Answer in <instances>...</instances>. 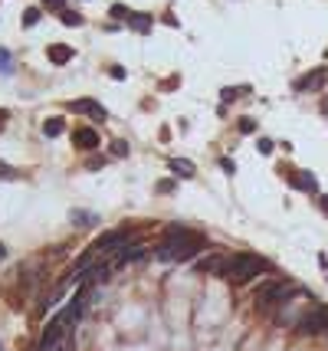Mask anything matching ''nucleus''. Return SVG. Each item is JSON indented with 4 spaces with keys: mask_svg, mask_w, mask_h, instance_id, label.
Returning <instances> with one entry per match:
<instances>
[{
    "mask_svg": "<svg viewBox=\"0 0 328 351\" xmlns=\"http://www.w3.org/2000/svg\"><path fill=\"white\" fill-rule=\"evenodd\" d=\"M72 220H76V223H95V217H92V213H79V210L72 213Z\"/></svg>",
    "mask_w": 328,
    "mask_h": 351,
    "instance_id": "16",
    "label": "nucleus"
},
{
    "mask_svg": "<svg viewBox=\"0 0 328 351\" xmlns=\"http://www.w3.org/2000/svg\"><path fill=\"white\" fill-rule=\"evenodd\" d=\"M325 79H328L325 69H312L309 75H302V79L296 82V89H299V92H315V89L325 86Z\"/></svg>",
    "mask_w": 328,
    "mask_h": 351,
    "instance_id": "6",
    "label": "nucleus"
},
{
    "mask_svg": "<svg viewBox=\"0 0 328 351\" xmlns=\"http://www.w3.org/2000/svg\"><path fill=\"white\" fill-rule=\"evenodd\" d=\"M240 132H243V135L256 132V122H253V119H240Z\"/></svg>",
    "mask_w": 328,
    "mask_h": 351,
    "instance_id": "15",
    "label": "nucleus"
},
{
    "mask_svg": "<svg viewBox=\"0 0 328 351\" xmlns=\"http://www.w3.org/2000/svg\"><path fill=\"white\" fill-rule=\"evenodd\" d=\"M299 292H302V289H296L285 279H269V282H263V286L256 289V308H260L263 315H273V308L289 305Z\"/></svg>",
    "mask_w": 328,
    "mask_h": 351,
    "instance_id": "3",
    "label": "nucleus"
},
{
    "mask_svg": "<svg viewBox=\"0 0 328 351\" xmlns=\"http://www.w3.org/2000/svg\"><path fill=\"white\" fill-rule=\"evenodd\" d=\"M46 56H50L53 66H66L69 59H72V50H69V46H62V43H53L50 50H46Z\"/></svg>",
    "mask_w": 328,
    "mask_h": 351,
    "instance_id": "9",
    "label": "nucleus"
},
{
    "mask_svg": "<svg viewBox=\"0 0 328 351\" xmlns=\"http://www.w3.org/2000/svg\"><path fill=\"white\" fill-rule=\"evenodd\" d=\"M260 151H263V154H273V141H269V138H260Z\"/></svg>",
    "mask_w": 328,
    "mask_h": 351,
    "instance_id": "19",
    "label": "nucleus"
},
{
    "mask_svg": "<svg viewBox=\"0 0 328 351\" xmlns=\"http://www.w3.org/2000/svg\"><path fill=\"white\" fill-rule=\"evenodd\" d=\"M59 20H62L66 26H82V17H79L76 10H62V13H59Z\"/></svg>",
    "mask_w": 328,
    "mask_h": 351,
    "instance_id": "13",
    "label": "nucleus"
},
{
    "mask_svg": "<svg viewBox=\"0 0 328 351\" xmlns=\"http://www.w3.org/2000/svg\"><path fill=\"white\" fill-rule=\"evenodd\" d=\"M292 187L296 190H305V194H318V181L312 171H299L296 177H292Z\"/></svg>",
    "mask_w": 328,
    "mask_h": 351,
    "instance_id": "8",
    "label": "nucleus"
},
{
    "mask_svg": "<svg viewBox=\"0 0 328 351\" xmlns=\"http://www.w3.org/2000/svg\"><path fill=\"white\" fill-rule=\"evenodd\" d=\"M72 144H76V148H79V151H95V148H99V132H95V128H76V132H72Z\"/></svg>",
    "mask_w": 328,
    "mask_h": 351,
    "instance_id": "5",
    "label": "nucleus"
},
{
    "mask_svg": "<svg viewBox=\"0 0 328 351\" xmlns=\"http://www.w3.org/2000/svg\"><path fill=\"white\" fill-rule=\"evenodd\" d=\"M7 122H10V112H7V108H0V128H4Z\"/></svg>",
    "mask_w": 328,
    "mask_h": 351,
    "instance_id": "22",
    "label": "nucleus"
},
{
    "mask_svg": "<svg viewBox=\"0 0 328 351\" xmlns=\"http://www.w3.org/2000/svg\"><path fill=\"white\" fill-rule=\"evenodd\" d=\"M72 112H82V115H92V119H105V108H102L99 105V102H95V99H79V102H72Z\"/></svg>",
    "mask_w": 328,
    "mask_h": 351,
    "instance_id": "7",
    "label": "nucleus"
},
{
    "mask_svg": "<svg viewBox=\"0 0 328 351\" xmlns=\"http://www.w3.org/2000/svg\"><path fill=\"white\" fill-rule=\"evenodd\" d=\"M207 246V237L197 230H184V226H171L164 233V240L158 243L155 256L161 263H187L191 256H197L200 250Z\"/></svg>",
    "mask_w": 328,
    "mask_h": 351,
    "instance_id": "1",
    "label": "nucleus"
},
{
    "mask_svg": "<svg viewBox=\"0 0 328 351\" xmlns=\"http://www.w3.org/2000/svg\"><path fill=\"white\" fill-rule=\"evenodd\" d=\"M0 69H10V53L0 50Z\"/></svg>",
    "mask_w": 328,
    "mask_h": 351,
    "instance_id": "20",
    "label": "nucleus"
},
{
    "mask_svg": "<svg viewBox=\"0 0 328 351\" xmlns=\"http://www.w3.org/2000/svg\"><path fill=\"white\" fill-rule=\"evenodd\" d=\"M37 20H40V10H37V7H26V10H23V26L30 30V26H37Z\"/></svg>",
    "mask_w": 328,
    "mask_h": 351,
    "instance_id": "14",
    "label": "nucleus"
},
{
    "mask_svg": "<svg viewBox=\"0 0 328 351\" xmlns=\"http://www.w3.org/2000/svg\"><path fill=\"white\" fill-rule=\"evenodd\" d=\"M62 128H66V122H62V119H46L43 122V135H50V138L62 135Z\"/></svg>",
    "mask_w": 328,
    "mask_h": 351,
    "instance_id": "11",
    "label": "nucleus"
},
{
    "mask_svg": "<svg viewBox=\"0 0 328 351\" xmlns=\"http://www.w3.org/2000/svg\"><path fill=\"white\" fill-rule=\"evenodd\" d=\"M171 171H177V174L191 177V174H194V164H191V161H184V158H171Z\"/></svg>",
    "mask_w": 328,
    "mask_h": 351,
    "instance_id": "12",
    "label": "nucleus"
},
{
    "mask_svg": "<svg viewBox=\"0 0 328 351\" xmlns=\"http://www.w3.org/2000/svg\"><path fill=\"white\" fill-rule=\"evenodd\" d=\"M223 266H227V256H223V253H213V256H207V259H200L197 263V269L200 272H223Z\"/></svg>",
    "mask_w": 328,
    "mask_h": 351,
    "instance_id": "10",
    "label": "nucleus"
},
{
    "mask_svg": "<svg viewBox=\"0 0 328 351\" xmlns=\"http://www.w3.org/2000/svg\"><path fill=\"white\" fill-rule=\"evenodd\" d=\"M0 177H7V181H13V177H17V171H13L10 164H4V161H0Z\"/></svg>",
    "mask_w": 328,
    "mask_h": 351,
    "instance_id": "17",
    "label": "nucleus"
},
{
    "mask_svg": "<svg viewBox=\"0 0 328 351\" xmlns=\"http://www.w3.org/2000/svg\"><path fill=\"white\" fill-rule=\"evenodd\" d=\"M269 272V263L263 256H256V253H233V256H227V266H223L220 276L230 279L233 286H246V282L260 279Z\"/></svg>",
    "mask_w": 328,
    "mask_h": 351,
    "instance_id": "2",
    "label": "nucleus"
},
{
    "mask_svg": "<svg viewBox=\"0 0 328 351\" xmlns=\"http://www.w3.org/2000/svg\"><path fill=\"white\" fill-rule=\"evenodd\" d=\"M167 190H174L171 181H161V184H158V194H167Z\"/></svg>",
    "mask_w": 328,
    "mask_h": 351,
    "instance_id": "21",
    "label": "nucleus"
},
{
    "mask_svg": "<svg viewBox=\"0 0 328 351\" xmlns=\"http://www.w3.org/2000/svg\"><path fill=\"white\" fill-rule=\"evenodd\" d=\"M4 256H7V246H4V243H0V259H4Z\"/></svg>",
    "mask_w": 328,
    "mask_h": 351,
    "instance_id": "23",
    "label": "nucleus"
},
{
    "mask_svg": "<svg viewBox=\"0 0 328 351\" xmlns=\"http://www.w3.org/2000/svg\"><path fill=\"white\" fill-rule=\"evenodd\" d=\"M112 151H115L118 158H125V154H128V144H125V141H112Z\"/></svg>",
    "mask_w": 328,
    "mask_h": 351,
    "instance_id": "18",
    "label": "nucleus"
},
{
    "mask_svg": "<svg viewBox=\"0 0 328 351\" xmlns=\"http://www.w3.org/2000/svg\"><path fill=\"white\" fill-rule=\"evenodd\" d=\"M76 319H79V315H76L72 308L66 305V312H62V315H56V319L50 322V325H46L43 341H40V351H50V348H56V341L62 338V332H69V325H72Z\"/></svg>",
    "mask_w": 328,
    "mask_h": 351,
    "instance_id": "4",
    "label": "nucleus"
}]
</instances>
